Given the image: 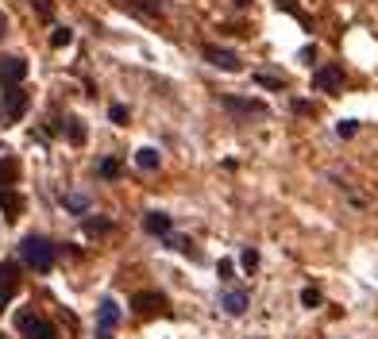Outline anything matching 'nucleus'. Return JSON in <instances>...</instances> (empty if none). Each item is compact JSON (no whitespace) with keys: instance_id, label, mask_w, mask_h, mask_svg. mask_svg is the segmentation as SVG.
<instances>
[{"instance_id":"7ed1b4c3","label":"nucleus","mask_w":378,"mask_h":339,"mask_svg":"<svg viewBox=\"0 0 378 339\" xmlns=\"http://www.w3.org/2000/svg\"><path fill=\"white\" fill-rule=\"evenodd\" d=\"M16 328H20L24 339H58L51 320H43L39 313H31V308H20V313H16Z\"/></svg>"},{"instance_id":"6ab92c4d","label":"nucleus","mask_w":378,"mask_h":339,"mask_svg":"<svg viewBox=\"0 0 378 339\" xmlns=\"http://www.w3.org/2000/svg\"><path fill=\"white\" fill-rule=\"evenodd\" d=\"M70 43H73L70 27H54V31H51V46H58V51H62V46H70Z\"/></svg>"},{"instance_id":"f8f14e48","label":"nucleus","mask_w":378,"mask_h":339,"mask_svg":"<svg viewBox=\"0 0 378 339\" xmlns=\"http://www.w3.org/2000/svg\"><path fill=\"white\" fill-rule=\"evenodd\" d=\"M0 209H4V220H16V216L24 212V197L12 189V185H4L0 189Z\"/></svg>"},{"instance_id":"f03ea898","label":"nucleus","mask_w":378,"mask_h":339,"mask_svg":"<svg viewBox=\"0 0 378 339\" xmlns=\"http://www.w3.org/2000/svg\"><path fill=\"white\" fill-rule=\"evenodd\" d=\"M27 105H31V97L24 93V85H12V89H4V100H0V127H12L24 120Z\"/></svg>"},{"instance_id":"cd10ccee","label":"nucleus","mask_w":378,"mask_h":339,"mask_svg":"<svg viewBox=\"0 0 378 339\" xmlns=\"http://www.w3.org/2000/svg\"><path fill=\"white\" fill-rule=\"evenodd\" d=\"M108 116H112V124H128V108L124 105H112Z\"/></svg>"},{"instance_id":"7c9ffc66","label":"nucleus","mask_w":378,"mask_h":339,"mask_svg":"<svg viewBox=\"0 0 378 339\" xmlns=\"http://www.w3.org/2000/svg\"><path fill=\"white\" fill-rule=\"evenodd\" d=\"M262 85H270V89H282V78H274V73H259Z\"/></svg>"},{"instance_id":"9b49d317","label":"nucleus","mask_w":378,"mask_h":339,"mask_svg":"<svg viewBox=\"0 0 378 339\" xmlns=\"http://www.w3.org/2000/svg\"><path fill=\"white\" fill-rule=\"evenodd\" d=\"M120 8H128V12L143 16V20H155V16H163V4L158 0H116Z\"/></svg>"},{"instance_id":"ddd939ff","label":"nucleus","mask_w":378,"mask_h":339,"mask_svg":"<svg viewBox=\"0 0 378 339\" xmlns=\"http://www.w3.org/2000/svg\"><path fill=\"white\" fill-rule=\"evenodd\" d=\"M220 308H224L228 316H243V313H247V293H243V289H232V293H224Z\"/></svg>"},{"instance_id":"423d86ee","label":"nucleus","mask_w":378,"mask_h":339,"mask_svg":"<svg viewBox=\"0 0 378 339\" xmlns=\"http://www.w3.org/2000/svg\"><path fill=\"white\" fill-rule=\"evenodd\" d=\"M24 78H27V58H20V54H12V58H0V85H4V89L24 85Z\"/></svg>"},{"instance_id":"dca6fc26","label":"nucleus","mask_w":378,"mask_h":339,"mask_svg":"<svg viewBox=\"0 0 378 339\" xmlns=\"http://www.w3.org/2000/svg\"><path fill=\"white\" fill-rule=\"evenodd\" d=\"M16 177H20V162H16V158H0V189L12 185Z\"/></svg>"},{"instance_id":"c756f323","label":"nucleus","mask_w":378,"mask_h":339,"mask_svg":"<svg viewBox=\"0 0 378 339\" xmlns=\"http://www.w3.org/2000/svg\"><path fill=\"white\" fill-rule=\"evenodd\" d=\"M294 112L297 116H313V105H309V100H294Z\"/></svg>"},{"instance_id":"5701e85b","label":"nucleus","mask_w":378,"mask_h":339,"mask_svg":"<svg viewBox=\"0 0 378 339\" xmlns=\"http://www.w3.org/2000/svg\"><path fill=\"white\" fill-rule=\"evenodd\" d=\"M62 204H66V209H73V212H85V209H89V201H85V197H78V193H66Z\"/></svg>"},{"instance_id":"f257e3e1","label":"nucleus","mask_w":378,"mask_h":339,"mask_svg":"<svg viewBox=\"0 0 378 339\" xmlns=\"http://www.w3.org/2000/svg\"><path fill=\"white\" fill-rule=\"evenodd\" d=\"M20 259H24L31 270L46 274V270L54 266V259H58V251H54V243L43 239V235H27V239L20 243Z\"/></svg>"},{"instance_id":"aec40b11","label":"nucleus","mask_w":378,"mask_h":339,"mask_svg":"<svg viewBox=\"0 0 378 339\" xmlns=\"http://www.w3.org/2000/svg\"><path fill=\"white\" fill-rule=\"evenodd\" d=\"M274 4H278V12H290L294 20H301V24H305V12L297 8V0H274Z\"/></svg>"},{"instance_id":"c85d7f7f","label":"nucleus","mask_w":378,"mask_h":339,"mask_svg":"<svg viewBox=\"0 0 378 339\" xmlns=\"http://www.w3.org/2000/svg\"><path fill=\"white\" fill-rule=\"evenodd\" d=\"M216 274H220V281H232V262L220 259V266H216Z\"/></svg>"},{"instance_id":"f3484780","label":"nucleus","mask_w":378,"mask_h":339,"mask_svg":"<svg viewBox=\"0 0 378 339\" xmlns=\"http://www.w3.org/2000/svg\"><path fill=\"white\" fill-rule=\"evenodd\" d=\"M66 135H70V143H73V147H81V143H85V124H81L78 116L66 120Z\"/></svg>"},{"instance_id":"6e6552de","label":"nucleus","mask_w":378,"mask_h":339,"mask_svg":"<svg viewBox=\"0 0 378 339\" xmlns=\"http://www.w3.org/2000/svg\"><path fill=\"white\" fill-rule=\"evenodd\" d=\"M20 289V262H0V305Z\"/></svg>"},{"instance_id":"a878e982","label":"nucleus","mask_w":378,"mask_h":339,"mask_svg":"<svg viewBox=\"0 0 378 339\" xmlns=\"http://www.w3.org/2000/svg\"><path fill=\"white\" fill-rule=\"evenodd\" d=\"M31 8L43 16V20H51V16H54V4H51V0H31Z\"/></svg>"},{"instance_id":"393cba45","label":"nucleus","mask_w":378,"mask_h":339,"mask_svg":"<svg viewBox=\"0 0 378 339\" xmlns=\"http://www.w3.org/2000/svg\"><path fill=\"white\" fill-rule=\"evenodd\" d=\"M85 231H89V235H105V231H112V220H85Z\"/></svg>"},{"instance_id":"412c9836","label":"nucleus","mask_w":378,"mask_h":339,"mask_svg":"<svg viewBox=\"0 0 378 339\" xmlns=\"http://www.w3.org/2000/svg\"><path fill=\"white\" fill-rule=\"evenodd\" d=\"M166 239H170V247H174V251L189 254V259H197V247H193V243H189V239H178V235H166Z\"/></svg>"},{"instance_id":"9d476101","label":"nucleus","mask_w":378,"mask_h":339,"mask_svg":"<svg viewBox=\"0 0 378 339\" xmlns=\"http://www.w3.org/2000/svg\"><path fill=\"white\" fill-rule=\"evenodd\" d=\"M220 105L228 112H247V116H262V112H267L262 100H251V97H220Z\"/></svg>"},{"instance_id":"1a4fd4ad","label":"nucleus","mask_w":378,"mask_h":339,"mask_svg":"<svg viewBox=\"0 0 378 339\" xmlns=\"http://www.w3.org/2000/svg\"><path fill=\"white\" fill-rule=\"evenodd\" d=\"M97 332H116V324H120V305H116V301H112V297H105V301H101V308H97Z\"/></svg>"},{"instance_id":"20e7f679","label":"nucleus","mask_w":378,"mask_h":339,"mask_svg":"<svg viewBox=\"0 0 378 339\" xmlns=\"http://www.w3.org/2000/svg\"><path fill=\"white\" fill-rule=\"evenodd\" d=\"M131 313L136 316H170V301L158 293V289H139L136 297H131Z\"/></svg>"},{"instance_id":"2eb2a0df","label":"nucleus","mask_w":378,"mask_h":339,"mask_svg":"<svg viewBox=\"0 0 378 339\" xmlns=\"http://www.w3.org/2000/svg\"><path fill=\"white\" fill-rule=\"evenodd\" d=\"M158 162H163V155H158L155 147L136 150V166H139V170H158Z\"/></svg>"},{"instance_id":"39448f33","label":"nucleus","mask_w":378,"mask_h":339,"mask_svg":"<svg viewBox=\"0 0 378 339\" xmlns=\"http://www.w3.org/2000/svg\"><path fill=\"white\" fill-rule=\"evenodd\" d=\"M201 54H205V62L216 66V70H224V73H240V70H243L240 54H235V51H224V46H216V43H209Z\"/></svg>"},{"instance_id":"a211bd4d","label":"nucleus","mask_w":378,"mask_h":339,"mask_svg":"<svg viewBox=\"0 0 378 339\" xmlns=\"http://www.w3.org/2000/svg\"><path fill=\"white\" fill-rule=\"evenodd\" d=\"M97 170H101V177H108V182H116V177H120V170H124V166H120V158H105V162H101Z\"/></svg>"},{"instance_id":"bb28decb","label":"nucleus","mask_w":378,"mask_h":339,"mask_svg":"<svg viewBox=\"0 0 378 339\" xmlns=\"http://www.w3.org/2000/svg\"><path fill=\"white\" fill-rule=\"evenodd\" d=\"M336 135H339V139H352V135H355V120H339V124H336Z\"/></svg>"},{"instance_id":"2f4dec72","label":"nucleus","mask_w":378,"mask_h":339,"mask_svg":"<svg viewBox=\"0 0 378 339\" xmlns=\"http://www.w3.org/2000/svg\"><path fill=\"white\" fill-rule=\"evenodd\" d=\"M232 4H235V8H247V4H251V0H232Z\"/></svg>"},{"instance_id":"b1692460","label":"nucleus","mask_w":378,"mask_h":339,"mask_svg":"<svg viewBox=\"0 0 378 339\" xmlns=\"http://www.w3.org/2000/svg\"><path fill=\"white\" fill-rule=\"evenodd\" d=\"M240 262H243V270H247V274H251V270H255V266H259V251H255V247H243V254H240Z\"/></svg>"},{"instance_id":"72a5a7b5","label":"nucleus","mask_w":378,"mask_h":339,"mask_svg":"<svg viewBox=\"0 0 378 339\" xmlns=\"http://www.w3.org/2000/svg\"><path fill=\"white\" fill-rule=\"evenodd\" d=\"M0 339H4V332H0Z\"/></svg>"},{"instance_id":"0eeeda50","label":"nucleus","mask_w":378,"mask_h":339,"mask_svg":"<svg viewBox=\"0 0 378 339\" xmlns=\"http://www.w3.org/2000/svg\"><path fill=\"white\" fill-rule=\"evenodd\" d=\"M313 89L339 93V89H344V70H339V66H317V70H313Z\"/></svg>"},{"instance_id":"4468645a","label":"nucleus","mask_w":378,"mask_h":339,"mask_svg":"<svg viewBox=\"0 0 378 339\" xmlns=\"http://www.w3.org/2000/svg\"><path fill=\"white\" fill-rule=\"evenodd\" d=\"M143 228H147L150 235H170V228H174V220H170L166 212H147V216H143Z\"/></svg>"},{"instance_id":"473e14b6","label":"nucleus","mask_w":378,"mask_h":339,"mask_svg":"<svg viewBox=\"0 0 378 339\" xmlns=\"http://www.w3.org/2000/svg\"><path fill=\"white\" fill-rule=\"evenodd\" d=\"M0 35H4V16H0Z\"/></svg>"},{"instance_id":"4be33fe9","label":"nucleus","mask_w":378,"mask_h":339,"mask_svg":"<svg viewBox=\"0 0 378 339\" xmlns=\"http://www.w3.org/2000/svg\"><path fill=\"white\" fill-rule=\"evenodd\" d=\"M320 301H325V297H320V289H313V286L301 289V305H305V308H320Z\"/></svg>"}]
</instances>
